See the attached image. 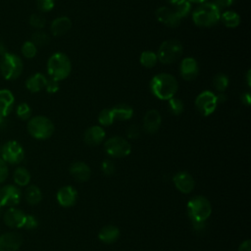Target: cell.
<instances>
[{"mask_svg": "<svg viewBox=\"0 0 251 251\" xmlns=\"http://www.w3.org/2000/svg\"><path fill=\"white\" fill-rule=\"evenodd\" d=\"M149 87L152 94L156 98L168 101L176 94L178 82L173 75L168 73H160L151 78Z\"/></svg>", "mask_w": 251, "mask_h": 251, "instance_id": "cell-1", "label": "cell"}, {"mask_svg": "<svg viewBox=\"0 0 251 251\" xmlns=\"http://www.w3.org/2000/svg\"><path fill=\"white\" fill-rule=\"evenodd\" d=\"M221 9L214 2L198 4L193 10L191 17L195 25L199 27H212L220 22Z\"/></svg>", "mask_w": 251, "mask_h": 251, "instance_id": "cell-2", "label": "cell"}, {"mask_svg": "<svg viewBox=\"0 0 251 251\" xmlns=\"http://www.w3.org/2000/svg\"><path fill=\"white\" fill-rule=\"evenodd\" d=\"M72 72V62L63 52L52 54L47 61V73L50 78L60 81L66 79Z\"/></svg>", "mask_w": 251, "mask_h": 251, "instance_id": "cell-3", "label": "cell"}, {"mask_svg": "<svg viewBox=\"0 0 251 251\" xmlns=\"http://www.w3.org/2000/svg\"><path fill=\"white\" fill-rule=\"evenodd\" d=\"M26 128L28 133L35 139L45 140L52 136L55 130L53 122L45 116H34L27 121Z\"/></svg>", "mask_w": 251, "mask_h": 251, "instance_id": "cell-4", "label": "cell"}, {"mask_svg": "<svg viewBox=\"0 0 251 251\" xmlns=\"http://www.w3.org/2000/svg\"><path fill=\"white\" fill-rule=\"evenodd\" d=\"M211 213V203L204 196H195L187 202V214L192 222L205 223Z\"/></svg>", "mask_w": 251, "mask_h": 251, "instance_id": "cell-5", "label": "cell"}, {"mask_svg": "<svg viewBox=\"0 0 251 251\" xmlns=\"http://www.w3.org/2000/svg\"><path fill=\"white\" fill-rule=\"evenodd\" d=\"M24 64L22 59L10 52H6L1 56L0 60V73L7 80L17 79L23 73Z\"/></svg>", "mask_w": 251, "mask_h": 251, "instance_id": "cell-6", "label": "cell"}, {"mask_svg": "<svg viewBox=\"0 0 251 251\" xmlns=\"http://www.w3.org/2000/svg\"><path fill=\"white\" fill-rule=\"evenodd\" d=\"M183 52V46L181 42L177 39H169L165 40L159 46V49L156 53L158 61L162 64H172L177 61Z\"/></svg>", "mask_w": 251, "mask_h": 251, "instance_id": "cell-7", "label": "cell"}, {"mask_svg": "<svg viewBox=\"0 0 251 251\" xmlns=\"http://www.w3.org/2000/svg\"><path fill=\"white\" fill-rule=\"evenodd\" d=\"M104 149L111 157L123 158L130 154L131 145L126 138L115 135L105 141Z\"/></svg>", "mask_w": 251, "mask_h": 251, "instance_id": "cell-8", "label": "cell"}, {"mask_svg": "<svg viewBox=\"0 0 251 251\" xmlns=\"http://www.w3.org/2000/svg\"><path fill=\"white\" fill-rule=\"evenodd\" d=\"M1 157L6 164L18 165L25 158V150L18 141L9 140L2 147Z\"/></svg>", "mask_w": 251, "mask_h": 251, "instance_id": "cell-9", "label": "cell"}, {"mask_svg": "<svg viewBox=\"0 0 251 251\" xmlns=\"http://www.w3.org/2000/svg\"><path fill=\"white\" fill-rule=\"evenodd\" d=\"M218 106L216 94L210 90H205L199 93L195 99V107L200 115L208 117L212 115Z\"/></svg>", "mask_w": 251, "mask_h": 251, "instance_id": "cell-10", "label": "cell"}, {"mask_svg": "<svg viewBox=\"0 0 251 251\" xmlns=\"http://www.w3.org/2000/svg\"><path fill=\"white\" fill-rule=\"evenodd\" d=\"M157 20L168 27L176 28L180 25L181 19L177 16L175 10L168 6H161L156 10Z\"/></svg>", "mask_w": 251, "mask_h": 251, "instance_id": "cell-11", "label": "cell"}, {"mask_svg": "<svg viewBox=\"0 0 251 251\" xmlns=\"http://www.w3.org/2000/svg\"><path fill=\"white\" fill-rule=\"evenodd\" d=\"M180 75L184 80L191 81L194 80L199 74V65L196 59L193 57L183 58L179 66Z\"/></svg>", "mask_w": 251, "mask_h": 251, "instance_id": "cell-12", "label": "cell"}, {"mask_svg": "<svg viewBox=\"0 0 251 251\" xmlns=\"http://www.w3.org/2000/svg\"><path fill=\"white\" fill-rule=\"evenodd\" d=\"M21 200L20 189L12 184H8L0 188V205L4 206H15Z\"/></svg>", "mask_w": 251, "mask_h": 251, "instance_id": "cell-13", "label": "cell"}, {"mask_svg": "<svg viewBox=\"0 0 251 251\" xmlns=\"http://www.w3.org/2000/svg\"><path fill=\"white\" fill-rule=\"evenodd\" d=\"M162 125V117L159 111L151 109L143 117V129L146 133H156Z\"/></svg>", "mask_w": 251, "mask_h": 251, "instance_id": "cell-14", "label": "cell"}, {"mask_svg": "<svg viewBox=\"0 0 251 251\" xmlns=\"http://www.w3.org/2000/svg\"><path fill=\"white\" fill-rule=\"evenodd\" d=\"M14 104V94L9 89H0V124L12 113Z\"/></svg>", "mask_w": 251, "mask_h": 251, "instance_id": "cell-15", "label": "cell"}, {"mask_svg": "<svg viewBox=\"0 0 251 251\" xmlns=\"http://www.w3.org/2000/svg\"><path fill=\"white\" fill-rule=\"evenodd\" d=\"M173 181L176 189L182 193L191 192L195 186V181L192 176L187 172L176 173L173 177Z\"/></svg>", "mask_w": 251, "mask_h": 251, "instance_id": "cell-16", "label": "cell"}, {"mask_svg": "<svg viewBox=\"0 0 251 251\" xmlns=\"http://www.w3.org/2000/svg\"><path fill=\"white\" fill-rule=\"evenodd\" d=\"M23 243L19 233L7 232L0 236V251H17Z\"/></svg>", "mask_w": 251, "mask_h": 251, "instance_id": "cell-17", "label": "cell"}, {"mask_svg": "<svg viewBox=\"0 0 251 251\" xmlns=\"http://www.w3.org/2000/svg\"><path fill=\"white\" fill-rule=\"evenodd\" d=\"M106 132L101 126H92L88 127L83 135L84 142L89 146H97L105 139Z\"/></svg>", "mask_w": 251, "mask_h": 251, "instance_id": "cell-18", "label": "cell"}, {"mask_svg": "<svg viewBox=\"0 0 251 251\" xmlns=\"http://www.w3.org/2000/svg\"><path fill=\"white\" fill-rule=\"evenodd\" d=\"M4 223L13 228H20L24 226V223L25 220V214L23 211L17 208L8 209L3 216Z\"/></svg>", "mask_w": 251, "mask_h": 251, "instance_id": "cell-19", "label": "cell"}, {"mask_svg": "<svg viewBox=\"0 0 251 251\" xmlns=\"http://www.w3.org/2000/svg\"><path fill=\"white\" fill-rule=\"evenodd\" d=\"M77 199L76 190L70 185L61 187L57 192V200L59 204L63 207L73 206Z\"/></svg>", "mask_w": 251, "mask_h": 251, "instance_id": "cell-20", "label": "cell"}, {"mask_svg": "<svg viewBox=\"0 0 251 251\" xmlns=\"http://www.w3.org/2000/svg\"><path fill=\"white\" fill-rule=\"evenodd\" d=\"M70 174L75 180L84 182L89 179L91 171L88 165H86L83 162L76 161L70 166Z\"/></svg>", "mask_w": 251, "mask_h": 251, "instance_id": "cell-21", "label": "cell"}, {"mask_svg": "<svg viewBox=\"0 0 251 251\" xmlns=\"http://www.w3.org/2000/svg\"><path fill=\"white\" fill-rule=\"evenodd\" d=\"M72 27V21L69 17L61 16L54 19L50 25L51 33L54 36L65 35Z\"/></svg>", "mask_w": 251, "mask_h": 251, "instance_id": "cell-22", "label": "cell"}, {"mask_svg": "<svg viewBox=\"0 0 251 251\" xmlns=\"http://www.w3.org/2000/svg\"><path fill=\"white\" fill-rule=\"evenodd\" d=\"M46 82L47 78L43 74L35 73L26 79L25 87L31 93H37L45 88Z\"/></svg>", "mask_w": 251, "mask_h": 251, "instance_id": "cell-23", "label": "cell"}, {"mask_svg": "<svg viewBox=\"0 0 251 251\" xmlns=\"http://www.w3.org/2000/svg\"><path fill=\"white\" fill-rule=\"evenodd\" d=\"M114 119L118 121H127L133 116V109L128 104H118L111 108Z\"/></svg>", "mask_w": 251, "mask_h": 251, "instance_id": "cell-24", "label": "cell"}, {"mask_svg": "<svg viewBox=\"0 0 251 251\" xmlns=\"http://www.w3.org/2000/svg\"><path fill=\"white\" fill-rule=\"evenodd\" d=\"M119 236H120V230L115 226H104L99 231V234H98L99 239L106 244L114 243L119 238Z\"/></svg>", "mask_w": 251, "mask_h": 251, "instance_id": "cell-25", "label": "cell"}, {"mask_svg": "<svg viewBox=\"0 0 251 251\" xmlns=\"http://www.w3.org/2000/svg\"><path fill=\"white\" fill-rule=\"evenodd\" d=\"M220 21L225 26L228 28H235L240 24V16L234 11L227 10L221 14Z\"/></svg>", "mask_w": 251, "mask_h": 251, "instance_id": "cell-26", "label": "cell"}, {"mask_svg": "<svg viewBox=\"0 0 251 251\" xmlns=\"http://www.w3.org/2000/svg\"><path fill=\"white\" fill-rule=\"evenodd\" d=\"M13 178L16 184H18L19 186H25L30 181V174L25 168L19 167L15 170Z\"/></svg>", "mask_w": 251, "mask_h": 251, "instance_id": "cell-27", "label": "cell"}, {"mask_svg": "<svg viewBox=\"0 0 251 251\" xmlns=\"http://www.w3.org/2000/svg\"><path fill=\"white\" fill-rule=\"evenodd\" d=\"M157 62H158V58L154 51L145 50L140 54L139 63L146 69H151L155 67Z\"/></svg>", "mask_w": 251, "mask_h": 251, "instance_id": "cell-28", "label": "cell"}, {"mask_svg": "<svg viewBox=\"0 0 251 251\" xmlns=\"http://www.w3.org/2000/svg\"><path fill=\"white\" fill-rule=\"evenodd\" d=\"M25 199L30 205L38 204L42 199V193L38 186L30 185L25 190Z\"/></svg>", "mask_w": 251, "mask_h": 251, "instance_id": "cell-29", "label": "cell"}, {"mask_svg": "<svg viewBox=\"0 0 251 251\" xmlns=\"http://www.w3.org/2000/svg\"><path fill=\"white\" fill-rule=\"evenodd\" d=\"M228 84V76L224 73H219L213 77V86L218 92H225Z\"/></svg>", "mask_w": 251, "mask_h": 251, "instance_id": "cell-30", "label": "cell"}, {"mask_svg": "<svg viewBox=\"0 0 251 251\" xmlns=\"http://www.w3.org/2000/svg\"><path fill=\"white\" fill-rule=\"evenodd\" d=\"M30 41L36 46V47H43L49 44L50 42V36L47 32L43 30H37L31 35Z\"/></svg>", "mask_w": 251, "mask_h": 251, "instance_id": "cell-31", "label": "cell"}, {"mask_svg": "<svg viewBox=\"0 0 251 251\" xmlns=\"http://www.w3.org/2000/svg\"><path fill=\"white\" fill-rule=\"evenodd\" d=\"M168 107L170 113L175 116L181 115L184 110L183 101L177 97H173L170 100H168Z\"/></svg>", "mask_w": 251, "mask_h": 251, "instance_id": "cell-32", "label": "cell"}, {"mask_svg": "<svg viewBox=\"0 0 251 251\" xmlns=\"http://www.w3.org/2000/svg\"><path fill=\"white\" fill-rule=\"evenodd\" d=\"M97 120H98L99 126H111L114 123V121H115L111 108L103 109L98 114Z\"/></svg>", "mask_w": 251, "mask_h": 251, "instance_id": "cell-33", "label": "cell"}, {"mask_svg": "<svg viewBox=\"0 0 251 251\" xmlns=\"http://www.w3.org/2000/svg\"><path fill=\"white\" fill-rule=\"evenodd\" d=\"M16 114H17V117L19 119H21L23 121H28L31 118L32 110H31L30 106L27 103L22 102L17 106Z\"/></svg>", "mask_w": 251, "mask_h": 251, "instance_id": "cell-34", "label": "cell"}, {"mask_svg": "<svg viewBox=\"0 0 251 251\" xmlns=\"http://www.w3.org/2000/svg\"><path fill=\"white\" fill-rule=\"evenodd\" d=\"M21 52L25 58L32 59L36 56L37 47L30 40H27L23 43V45L21 47Z\"/></svg>", "mask_w": 251, "mask_h": 251, "instance_id": "cell-35", "label": "cell"}, {"mask_svg": "<svg viewBox=\"0 0 251 251\" xmlns=\"http://www.w3.org/2000/svg\"><path fill=\"white\" fill-rule=\"evenodd\" d=\"M28 23L33 28H35L37 30H41L46 25V19L42 14L35 13L29 17Z\"/></svg>", "mask_w": 251, "mask_h": 251, "instance_id": "cell-36", "label": "cell"}, {"mask_svg": "<svg viewBox=\"0 0 251 251\" xmlns=\"http://www.w3.org/2000/svg\"><path fill=\"white\" fill-rule=\"evenodd\" d=\"M175 10V12L177 14V16L180 18V19H183L185 17H187L190 12H191V3L186 0L184 1L182 4L176 6V8H173Z\"/></svg>", "mask_w": 251, "mask_h": 251, "instance_id": "cell-37", "label": "cell"}, {"mask_svg": "<svg viewBox=\"0 0 251 251\" xmlns=\"http://www.w3.org/2000/svg\"><path fill=\"white\" fill-rule=\"evenodd\" d=\"M54 6H55L54 0H36V7L42 13L51 11L54 8Z\"/></svg>", "mask_w": 251, "mask_h": 251, "instance_id": "cell-38", "label": "cell"}, {"mask_svg": "<svg viewBox=\"0 0 251 251\" xmlns=\"http://www.w3.org/2000/svg\"><path fill=\"white\" fill-rule=\"evenodd\" d=\"M101 170L104 175L111 176L115 173V170H116L115 164L110 160H104L101 164Z\"/></svg>", "mask_w": 251, "mask_h": 251, "instance_id": "cell-39", "label": "cell"}, {"mask_svg": "<svg viewBox=\"0 0 251 251\" xmlns=\"http://www.w3.org/2000/svg\"><path fill=\"white\" fill-rule=\"evenodd\" d=\"M38 226L37 219L32 215H25V220L24 223V226L26 229H34Z\"/></svg>", "mask_w": 251, "mask_h": 251, "instance_id": "cell-40", "label": "cell"}, {"mask_svg": "<svg viewBox=\"0 0 251 251\" xmlns=\"http://www.w3.org/2000/svg\"><path fill=\"white\" fill-rule=\"evenodd\" d=\"M60 88V84H59V81L57 80H54L52 78H49L47 79V82H46V85H45V90L50 93V94H53V93H56Z\"/></svg>", "mask_w": 251, "mask_h": 251, "instance_id": "cell-41", "label": "cell"}, {"mask_svg": "<svg viewBox=\"0 0 251 251\" xmlns=\"http://www.w3.org/2000/svg\"><path fill=\"white\" fill-rule=\"evenodd\" d=\"M140 135V128L136 125H131L126 129V136L130 139H136Z\"/></svg>", "mask_w": 251, "mask_h": 251, "instance_id": "cell-42", "label": "cell"}, {"mask_svg": "<svg viewBox=\"0 0 251 251\" xmlns=\"http://www.w3.org/2000/svg\"><path fill=\"white\" fill-rule=\"evenodd\" d=\"M9 175V169L7 164L0 158V183H2Z\"/></svg>", "mask_w": 251, "mask_h": 251, "instance_id": "cell-43", "label": "cell"}, {"mask_svg": "<svg viewBox=\"0 0 251 251\" xmlns=\"http://www.w3.org/2000/svg\"><path fill=\"white\" fill-rule=\"evenodd\" d=\"M234 0H214V3L221 8H227L233 4Z\"/></svg>", "mask_w": 251, "mask_h": 251, "instance_id": "cell-44", "label": "cell"}, {"mask_svg": "<svg viewBox=\"0 0 251 251\" xmlns=\"http://www.w3.org/2000/svg\"><path fill=\"white\" fill-rule=\"evenodd\" d=\"M240 101L243 105L245 106H249L251 103V95L249 92H244L241 94L240 96Z\"/></svg>", "mask_w": 251, "mask_h": 251, "instance_id": "cell-45", "label": "cell"}, {"mask_svg": "<svg viewBox=\"0 0 251 251\" xmlns=\"http://www.w3.org/2000/svg\"><path fill=\"white\" fill-rule=\"evenodd\" d=\"M238 251H251V241L249 239L243 241L239 248H238Z\"/></svg>", "mask_w": 251, "mask_h": 251, "instance_id": "cell-46", "label": "cell"}, {"mask_svg": "<svg viewBox=\"0 0 251 251\" xmlns=\"http://www.w3.org/2000/svg\"><path fill=\"white\" fill-rule=\"evenodd\" d=\"M216 99H217L218 104L225 103L227 100V95L225 92H219L218 94H216Z\"/></svg>", "mask_w": 251, "mask_h": 251, "instance_id": "cell-47", "label": "cell"}, {"mask_svg": "<svg viewBox=\"0 0 251 251\" xmlns=\"http://www.w3.org/2000/svg\"><path fill=\"white\" fill-rule=\"evenodd\" d=\"M184 1H186V0H167L168 4H169L171 7H173V8H176V6L182 4Z\"/></svg>", "mask_w": 251, "mask_h": 251, "instance_id": "cell-48", "label": "cell"}, {"mask_svg": "<svg viewBox=\"0 0 251 251\" xmlns=\"http://www.w3.org/2000/svg\"><path fill=\"white\" fill-rule=\"evenodd\" d=\"M192 226L193 227L197 230V231H201L205 228V223H195V222H192Z\"/></svg>", "mask_w": 251, "mask_h": 251, "instance_id": "cell-49", "label": "cell"}, {"mask_svg": "<svg viewBox=\"0 0 251 251\" xmlns=\"http://www.w3.org/2000/svg\"><path fill=\"white\" fill-rule=\"evenodd\" d=\"M6 52H8L7 49H6V46H5L4 42L0 39V55L2 56V55H4Z\"/></svg>", "mask_w": 251, "mask_h": 251, "instance_id": "cell-50", "label": "cell"}, {"mask_svg": "<svg viewBox=\"0 0 251 251\" xmlns=\"http://www.w3.org/2000/svg\"><path fill=\"white\" fill-rule=\"evenodd\" d=\"M245 77H246V83H247L248 87H250L251 86V71L250 70L247 71Z\"/></svg>", "mask_w": 251, "mask_h": 251, "instance_id": "cell-51", "label": "cell"}, {"mask_svg": "<svg viewBox=\"0 0 251 251\" xmlns=\"http://www.w3.org/2000/svg\"><path fill=\"white\" fill-rule=\"evenodd\" d=\"M190 3H196V4H201L204 2H207L208 0H188Z\"/></svg>", "mask_w": 251, "mask_h": 251, "instance_id": "cell-52", "label": "cell"}, {"mask_svg": "<svg viewBox=\"0 0 251 251\" xmlns=\"http://www.w3.org/2000/svg\"><path fill=\"white\" fill-rule=\"evenodd\" d=\"M1 212H2V206L0 205V214H1Z\"/></svg>", "mask_w": 251, "mask_h": 251, "instance_id": "cell-53", "label": "cell"}]
</instances>
